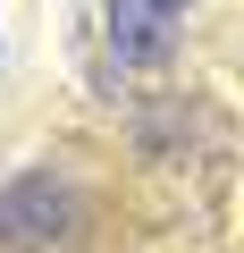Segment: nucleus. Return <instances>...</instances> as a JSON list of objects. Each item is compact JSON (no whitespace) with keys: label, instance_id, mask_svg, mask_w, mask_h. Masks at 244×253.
Returning <instances> with one entry per match:
<instances>
[{"label":"nucleus","instance_id":"nucleus-2","mask_svg":"<svg viewBox=\"0 0 244 253\" xmlns=\"http://www.w3.org/2000/svg\"><path fill=\"white\" fill-rule=\"evenodd\" d=\"M177 42V26H169V9H152V0H109V51L127 59V68H143V59H160Z\"/></svg>","mask_w":244,"mask_h":253},{"label":"nucleus","instance_id":"nucleus-1","mask_svg":"<svg viewBox=\"0 0 244 253\" xmlns=\"http://www.w3.org/2000/svg\"><path fill=\"white\" fill-rule=\"evenodd\" d=\"M68 186H51V169H34V177H17L9 194H0V236L9 245H51L59 228H68Z\"/></svg>","mask_w":244,"mask_h":253},{"label":"nucleus","instance_id":"nucleus-3","mask_svg":"<svg viewBox=\"0 0 244 253\" xmlns=\"http://www.w3.org/2000/svg\"><path fill=\"white\" fill-rule=\"evenodd\" d=\"M152 9H169V17H177V9H185V0H152Z\"/></svg>","mask_w":244,"mask_h":253}]
</instances>
